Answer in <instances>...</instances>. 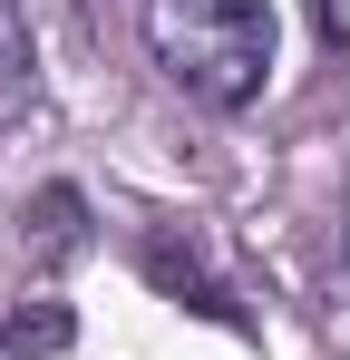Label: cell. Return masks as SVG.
<instances>
[{
    "mask_svg": "<svg viewBox=\"0 0 350 360\" xmlns=\"http://www.w3.org/2000/svg\"><path fill=\"white\" fill-rule=\"evenodd\" d=\"M311 30H321V49L350 59V0H311Z\"/></svg>",
    "mask_w": 350,
    "mask_h": 360,
    "instance_id": "6",
    "label": "cell"
},
{
    "mask_svg": "<svg viewBox=\"0 0 350 360\" xmlns=\"http://www.w3.org/2000/svg\"><path fill=\"white\" fill-rule=\"evenodd\" d=\"M68 341H78V321H68L58 292H30V302L0 311V351L10 360H49V351H68Z\"/></svg>",
    "mask_w": 350,
    "mask_h": 360,
    "instance_id": "3",
    "label": "cell"
},
{
    "mask_svg": "<svg viewBox=\"0 0 350 360\" xmlns=\"http://www.w3.org/2000/svg\"><path fill=\"white\" fill-rule=\"evenodd\" d=\"M146 49L185 98L253 108L273 78V0H146Z\"/></svg>",
    "mask_w": 350,
    "mask_h": 360,
    "instance_id": "1",
    "label": "cell"
},
{
    "mask_svg": "<svg viewBox=\"0 0 350 360\" xmlns=\"http://www.w3.org/2000/svg\"><path fill=\"white\" fill-rule=\"evenodd\" d=\"M30 88V30H20V0H0V98Z\"/></svg>",
    "mask_w": 350,
    "mask_h": 360,
    "instance_id": "5",
    "label": "cell"
},
{
    "mask_svg": "<svg viewBox=\"0 0 350 360\" xmlns=\"http://www.w3.org/2000/svg\"><path fill=\"white\" fill-rule=\"evenodd\" d=\"M136 273H146L166 302H185V311H205V321L243 331V302H233V283L214 273V253H205L195 224H156V234H136Z\"/></svg>",
    "mask_w": 350,
    "mask_h": 360,
    "instance_id": "2",
    "label": "cell"
},
{
    "mask_svg": "<svg viewBox=\"0 0 350 360\" xmlns=\"http://www.w3.org/2000/svg\"><path fill=\"white\" fill-rule=\"evenodd\" d=\"M20 234L39 243V253H78V243H88V195H78V185H39V195H30V205H20Z\"/></svg>",
    "mask_w": 350,
    "mask_h": 360,
    "instance_id": "4",
    "label": "cell"
}]
</instances>
